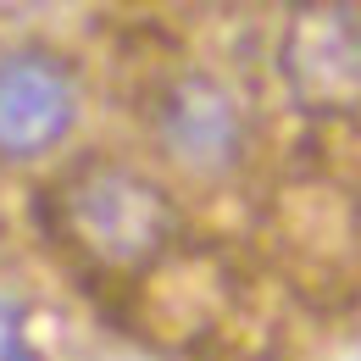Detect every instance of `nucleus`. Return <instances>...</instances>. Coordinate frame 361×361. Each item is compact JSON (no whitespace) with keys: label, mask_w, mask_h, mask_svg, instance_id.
I'll list each match as a JSON object with an SVG mask.
<instances>
[{"label":"nucleus","mask_w":361,"mask_h":361,"mask_svg":"<svg viewBox=\"0 0 361 361\" xmlns=\"http://www.w3.org/2000/svg\"><path fill=\"white\" fill-rule=\"evenodd\" d=\"M0 361H28V334L17 312H6V306H0Z\"/></svg>","instance_id":"nucleus-5"},{"label":"nucleus","mask_w":361,"mask_h":361,"mask_svg":"<svg viewBox=\"0 0 361 361\" xmlns=\"http://www.w3.org/2000/svg\"><path fill=\"white\" fill-rule=\"evenodd\" d=\"M78 123V78L56 50L23 45L0 56V161H39Z\"/></svg>","instance_id":"nucleus-2"},{"label":"nucleus","mask_w":361,"mask_h":361,"mask_svg":"<svg viewBox=\"0 0 361 361\" xmlns=\"http://www.w3.org/2000/svg\"><path fill=\"white\" fill-rule=\"evenodd\" d=\"M156 139L195 178H223L245 161V106L212 73H183L156 94Z\"/></svg>","instance_id":"nucleus-3"},{"label":"nucleus","mask_w":361,"mask_h":361,"mask_svg":"<svg viewBox=\"0 0 361 361\" xmlns=\"http://www.w3.org/2000/svg\"><path fill=\"white\" fill-rule=\"evenodd\" d=\"M61 223L106 267H145L167 250L178 212L167 189L123 161H90L61 183Z\"/></svg>","instance_id":"nucleus-1"},{"label":"nucleus","mask_w":361,"mask_h":361,"mask_svg":"<svg viewBox=\"0 0 361 361\" xmlns=\"http://www.w3.org/2000/svg\"><path fill=\"white\" fill-rule=\"evenodd\" d=\"M289 84L317 106L361 100V17L356 11H300L289 28Z\"/></svg>","instance_id":"nucleus-4"}]
</instances>
